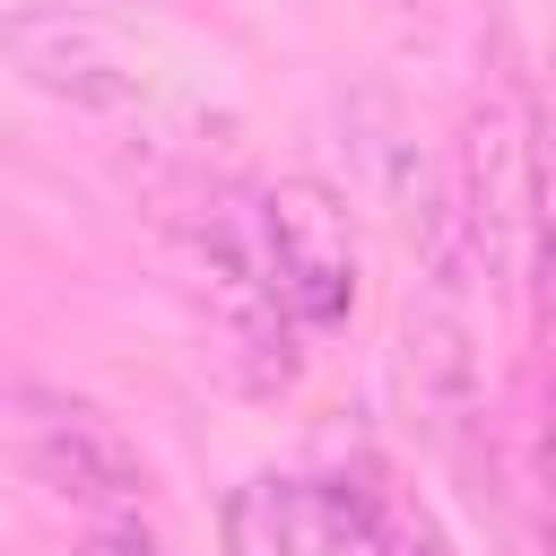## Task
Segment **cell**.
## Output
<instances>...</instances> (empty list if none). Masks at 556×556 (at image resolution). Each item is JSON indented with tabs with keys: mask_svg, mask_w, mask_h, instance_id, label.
<instances>
[{
	"mask_svg": "<svg viewBox=\"0 0 556 556\" xmlns=\"http://www.w3.org/2000/svg\"><path fill=\"white\" fill-rule=\"evenodd\" d=\"M539 174H547V148H539V122H530V96L513 78H495L469 122H460V156H452V208L478 243V269L486 287L521 278V252H530V217H539Z\"/></svg>",
	"mask_w": 556,
	"mask_h": 556,
	"instance_id": "obj_1",
	"label": "cell"
},
{
	"mask_svg": "<svg viewBox=\"0 0 556 556\" xmlns=\"http://www.w3.org/2000/svg\"><path fill=\"white\" fill-rule=\"evenodd\" d=\"M9 443L26 460V478L61 504H78L87 521H113V513H139L148 504V460L139 443L78 391H52V382H17L9 391Z\"/></svg>",
	"mask_w": 556,
	"mask_h": 556,
	"instance_id": "obj_2",
	"label": "cell"
},
{
	"mask_svg": "<svg viewBox=\"0 0 556 556\" xmlns=\"http://www.w3.org/2000/svg\"><path fill=\"white\" fill-rule=\"evenodd\" d=\"M9 70L78 113L156 104V52L104 9H9Z\"/></svg>",
	"mask_w": 556,
	"mask_h": 556,
	"instance_id": "obj_3",
	"label": "cell"
},
{
	"mask_svg": "<svg viewBox=\"0 0 556 556\" xmlns=\"http://www.w3.org/2000/svg\"><path fill=\"white\" fill-rule=\"evenodd\" d=\"M261 252H269V287L304 330L348 321L356 304V226L348 200L330 182H269L261 191Z\"/></svg>",
	"mask_w": 556,
	"mask_h": 556,
	"instance_id": "obj_4",
	"label": "cell"
},
{
	"mask_svg": "<svg viewBox=\"0 0 556 556\" xmlns=\"http://www.w3.org/2000/svg\"><path fill=\"white\" fill-rule=\"evenodd\" d=\"M226 556H400L374 495L348 478H252L226 504Z\"/></svg>",
	"mask_w": 556,
	"mask_h": 556,
	"instance_id": "obj_5",
	"label": "cell"
},
{
	"mask_svg": "<svg viewBox=\"0 0 556 556\" xmlns=\"http://www.w3.org/2000/svg\"><path fill=\"white\" fill-rule=\"evenodd\" d=\"M78 556H156V539H148V521H139V513H113V521H87Z\"/></svg>",
	"mask_w": 556,
	"mask_h": 556,
	"instance_id": "obj_6",
	"label": "cell"
},
{
	"mask_svg": "<svg viewBox=\"0 0 556 556\" xmlns=\"http://www.w3.org/2000/svg\"><path fill=\"white\" fill-rule=\"evenodd\" d=\"M547 339H556V235H547Z\"/></svg>",
	"mask_w": 556,
	"mask_h": 556,
	"instance_id": "obj_7",
	"label": "cell"
}]
</instances>
